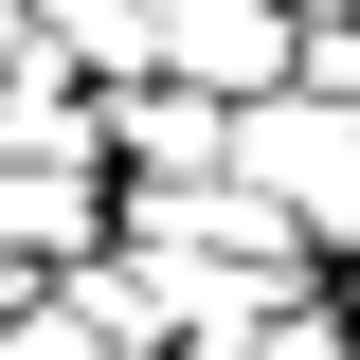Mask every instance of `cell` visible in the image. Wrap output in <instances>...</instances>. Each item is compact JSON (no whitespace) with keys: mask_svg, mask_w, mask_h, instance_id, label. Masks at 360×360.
Returning a JSON list of instances; mask_svg holds the SVG:
<instances>
[{"mask_svg":"<svg viewBox=\"0 0 360 360\" xmlns=\"http://www.w3.org/2000/svg\"><path fill=\"white\" fill-rule=\"evenodd\" d=\"M234 198H270V217L324 252V288L360 270V127L342 108H307V90H270V108H234Z\"/></svg>","mask_w":360,"mask_h":360,"instance_id":"obj_1","label":"cell"},{"mask_svg":"<svg viewBox=\"0 0 360 360\" xmlns=\"http://www.w3.org/2000/svg\"><path fill=\"white\" fill-rule=\"evenodd\" d=\"M144 54H162V90H198V108H270L288 54H307V18H288V0H144Z\"/></svg>","mask_w":360,"mask_h":360,"instance_id":"obj_2","label":"cell"},{"mask_svg":"<svg viewBox=\"0 0 360 360\" xmlns=\"http://www.w3.org/2000/svg\"><path fill=\"white\" fill-rule=\"evenodd\" d=\"M108 108V180H234V108H198V90H90Z\"/></svg>","mask_w":360,"mask_h":360,"instance_id":"obj_3","label":"cell"},{"mask_svg":"<svg viewBox=\"0 0 360 360\" xmlns=\"http://www.w3.org/2000/svg\"><path fill=\"white\" fill-rule=\"evenodd\" d=\"M90 252H108V180L90 162H0V270L54 288V270H90Z\"/></svg>","mask_w":360,"mask_h":360,"instance_id":"obj_4","label":"cell"},{"mask_svg":"<svg viewBox=\"0 0 360 360\" xmlns=\"http://www.w3.org/2000/svg\"><path fill=\"white\" fill-rule=\"evenodd\" d=\"M0 162H90V180H108V108L37 54V72H0Z\"/></svg>","mask_w":360,"mask_h":360,"instance_id":"obj_5","label":"cell"},{"mask_svg":"<svg viewBox=\"0 0 360 360\" xmlns=\"http://www.w3.org/2000/svg\"><path fill=\"white\" fill-rule=\"evenodd\" d=\"M37 54L72 90H144V72H162V54H144V0H37Z\"/></svg>","mask_w":360,"mask_h":360,"instance_id":"obj_6","label":"cell"},{"mask_svg":"<svg viewBox=\"0 0 360 360\" xmlns=\"http://www.w3.org/2000/svg\"><path fill=\"white\" fill-rule=\"evenodd\" d=\"M0 360H127V342H108V324H90V307H72V288H37V307L0 324Z\"/></svg>","mask_w":360,"mask_h":360,"instance_id":"obj_7","label":"cell"},{"mask_svg":"<svg viewBox=\"0 0 360 360\" xmlns=\"http://www.w3.org/2000/svg\"><path fill=\"white\" fill-rule=\"evenodd\" d=\"M0 72H37V0H0Z\"/></svg>","mask_w":360,"mask_h":360,"instance_id":"obj_8","label":"cell"},{"mask_svg":"<svg viewBox=\"0 0 360 360\" xmlns=\"http://www.w3.org/2000/svg\"><path fill=\"white\" fill-rule=\"evenodd\" d=\"M288 18H360V0H288Z\"/></svg>","mask_w":360,"mask_h":360,"instance_id":"obj_9","label":"cell"}]
</instances>
